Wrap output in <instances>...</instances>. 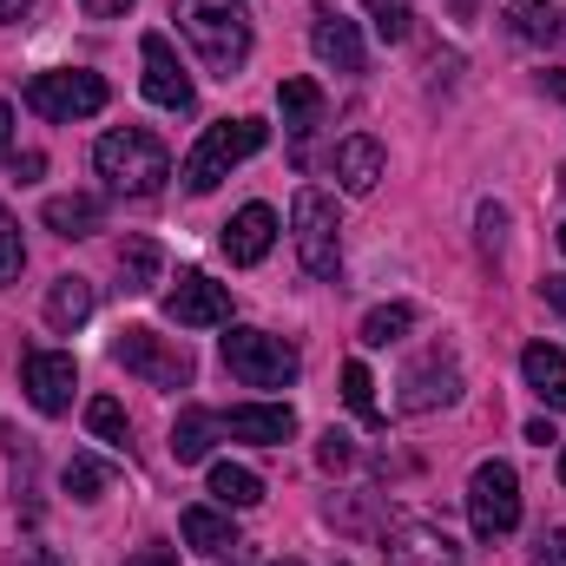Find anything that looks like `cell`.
Wrapping results in <instances>:
<instances>
[{"label": "cell", "mask_w": 566, "mask_h": 566, "mask_svg": "<svg viewBox=\"0 0 566 566\" xmlns=\"http://www.w3.org/2000/svg\"><path fill=\"white\" fill-rule=\"evenodd\" d=\"M171 20L218 80L244 73V60H251V7L244 0H178Z\"/></svg>", "instance_id": "obj_1"}, {"label": "cell", "mask_w": 566, "mask_h": 566, "mask_svg": "<svg viewBox=\"0 0 566 566\" xmlns=\"http://www.w3.org/2000/svg\"><path fill=\"white\" fill-rule=\"evenodd\" d=\"M271 145V126L264 119H218V126H205L198 145L185 151V165H178V178H185V191H218L224 178H231V165H244L251 151H264Z\"/></svg>", "instance_id": "obj_2"}, {"label": "cell", "mask_w": 566, "mask_h": 566, "mask_svg": "<svg viewBox=\"0 0 566 566\" xmlns=\"http://www.w3.org/2000/svg\"><path fill=\"white\" fill-rule=\"evenodd\" d=\"M93 165H99V178H106L113 191H126V198H151V191L171 178V151L158 145V133H145V126L106 133V139L93 145Z\"/></svg>", "instance_id": "obj_3"}, {"label": "cell", "mask_w": 566, "mask_h": 566, "mask_svg": "<svg viewBox=\"0 0 566 566\" xmlns=\"http://www.w3.org/2000/svg\"><path fill=\"white\" fill-rule=\"evenodd\" d=\"M106 99H113V86L99 73H86V66H60V73H33L27 80V106L40 119H53V126L93 119V113H106Z\"/></svg>", "instance_id": "obj_4"}, {"label": "cell", "mask_w": 566, "mask_h": 566, "mask_svg": "<svg viewBox=\"0 0 566 566\" xmlns=\"http://www.w3.org/2000/svg\"><path fill=\"white\" fill-rule=\"evenodd\" d=\"M113 363H119L126 376L151 382V389H185V382H191V349H185L178 336L145 329V323H133V329L113 336Z\"/></svg>", "instance_id": "obj_5"}, {"label": "cell", "mask_w": 566, "mask_h": 566, "mask_svg": "<svg viewBox=\"0 0 566 566\" xmlns=\"http://www.w3.org/2000/svg\"><path fill=\"white\" fill-rule=\"evenodd\" d=\"M224 369L244 382V389H290L296 382V369H303V356L271 336V329H231L224 336Z\"/></svg>", "instance_id": "obj_6"}, {"label": "cell", "mask_w": 566, "mask_h": 566, "mask_svg": "<svg viewBox=\"0 0 566 566\" xmlns=\"http://www.w3.org/2000/svg\"><path fill=\"white\" fill-rule=\"evenodd\" d=\"M290 224H296V258H303V271H310V277H336V271H343V224H336V205H329L316 185H303V191L290 198Z\"/></svg>", "instance_id": "obj_7"}, {"label": "cell", "mask_w": 566, "mask_h": 566, "mask_svg": "<svg viewBox=\"0 0 566 566\" xmlns=\"http://www.w3.org/2000/svg\"><path fill=\"white\" fill-rule=\"evenodd\" d=\"M468 521L481 541H501L521 527V474L507 461H481L474 481H468Z\"/></svg>", "instance_id": "obj_8"}, {"label": "cell", "mask_w": 566, "mask_h": 566, "mask_svg": "<svg viewBox=\"0 0 566 566\" xmlns=\"http://www.w3.org/2000/svg\"><path fill=\"white\" fill-rule=\"evenodd\" d=\"M20 389H27V402L40 416H66L73 409V389H80V369L60 349H27L20 356Z\"/></svg>", "instance_id": "obj_9"}, {"label": "cell", "mask_w": 566, "mask_h": 566, "mask_svg": "<svg viewBox=\"0 0 566 566\" xmlns=\"http://www.w3.org/2000/svg\"><path fill=\"white\" fill-rule=\"evenodd\" d=\"M461 396V363H454V349H428L422 363H409V376H402V416H428V409H448Z\"/></svg>", "instance_id": "obj_10"}, {"label": "cell", "mask_w": 566, "mask_h": 566, "mask_svg": "<svg viewBox=\"0 0 566 566\" xmlns=\"http://www.w3.org/2000/svg\"><path fill=\"white\" fill-rule=\"evenodd\" d=\"M139 60H145V99H151V106H165V113H191L198 86H191V73L178 66L171 40H165V33H145V40H139Z\"/></svg>", "instance_id": "obj_11"}, {"label": "cell", "mask_w": 566, "mask_h": 566, "mask_svg": "<svg viewBox=\"0 0 566 566\" xmlns=\"http://www.w3.org/2000/svg\"><path fill=\"white\" fill-rule=\"evenodd\" d=\"M165 316L178 329H211V323H231V290L211 283L205 271H185V277L165 290Z\"/></svg>", "instance_id": "obj_12"}, {"label": "cell", "mask_w": 566, "mask_h": 566, "mask_svg": "<svg viewBox=\"0 0 566 566\" xmlns=\"http://www.w3.org/2000/svg\"><path fill=\"white\" fill-rule=\"evenodd\" d=\"M382 560L389 566H461V547L441 527H428V521H396L382 534Z\"/></svg>", "instance_id": "obj_13"}, {"label": "cell", "mask_w": 566, "mask_h": 566, "mask_svg": "<svg viewBox=\"0 0 566 566\" xmlns=\"http://www.w3.org/2000/svg\"><path fill=\"white\" fill-rule=\"evenodd\" d=\"M310 46H316V60H323V66H336V73H363V66H369L356 20H343V13H329V7H316V13H310Z\"/></svg>", "instance_id": "obj_14"}, {"label": "cell", "mask_w": 566, "mask_h": 566, "mask_svg": "<svg viewBox=\"0 0 566 566\" xmlns=\"http://www.w3.org/2000/svg\"><path fill=\"white\" fill-rule=\"evenodd\" d=\"M231 441H258V448H283L290 434H296V409L290 402H244V409H231V416H218Z\"/></svg>", "instance_id": "obj_15"}, {"label": "cell", "mask_w": 566, "mask_h": 566, "mask_svg": "<svg viewBox=\"0 0 566 566\" xmlns=\"http://www.w3.org/2000/svg\"><path fill=\"white\" fill-rule=\"evenodd\" d=\"M277 244V211L271 205H244L231 224H224V258L231 264H264Z\"/></svg>", "instance_id": "obj_16"}, {"label": "cell", "mask_w": 566, "mask_h": 566, "mask_svg": "<svg viewBox=\"0 0 566 566\" xmlns=\"http://www.w3.org/2000/svg\"><path fill=\"white\" fill-rule=\"evenodd\" d=\"M329 165H336V185H343L349 198H369V191L382 185V165H389V158H382V145L369 139V133H356V139L336 145Z\"/></svg>", "instance_id": "obj_17"}, {"label": "cell", "mask_w": 566, "mask_h": 566, "mask_svg": "<svg viewBox=\"0 0 566 566\" xmlns=\"http://www.w3.org/2000/svg\"><path fill=\"white\" fill-rule=\"evenodd\" d=\"M40 224L53 238H93V231H106V205L93 191H66V198H46L40 205Z\"/></svg>", "instance_id": "obj_18"}, {"label": "cell", "mask_w": 566, "mask_h": 566, "mask_svg": "<svg viewBox=\"0 0 566 566\" xmlns=\"http://www.w3.org/2000/svg\"><path fill=\"white\" fill-rule=\"evenodd\" d=\"M521 376H527V389H534L547 409H566V349H554V343H527Z\"/></svg>", "instance_id": "obj_19"}, {"label": "cell", "mask_w": 566, "mask_h": 566, "mask_svg": "<svg viewBox=\"0 0 566 566\" xmlns=\"http://www.w3.org/2000/svg\"><path fill=\"white\" fill-rule=\"evenodd\" d=\"M224 434V422L211 416V409H178V422H171V461L178 468H191V461H211V441Z\"/></svg>", "instance_id": "obj_20"}, {"label": "cell", "mask_w": 566, "mask_h": 566, "mask_svg": "<svg viewBox=\"0 0 566 566\" xmlns=\"http://www.w3.org/2000/svg\"><path fill=\"white\" fill-rule=\"evenodd\" d=\"M501 7H507V20H514L521 40H534V46H566V13L560 7H547V0H501Z\"/></svg>", "instance_id": "obj_21"}, {"label": "cell", "mask_w": 566, "mask_h": 566, "mask_svg": "<svg viewBox=\"0 0 566 566\" xmlns=\"http://www.w3.org/2000/svg\"><path fill=\"white\" fill-rule=\"evenodd\" d=\"M185 547L191 554H211V560H224L231 547H238V534H231V514H218V507H185Z\"/></svg>", "instance_id": "obj_22"}, {"label": "cell", "mask_w": 566, "mask_h": 566, "mask_svg": "<svg viewBox=\"0 0 566 566\" xmlns=\"http://www.w3.org/2000/svg\"><path fill=\"white\" fill-rule=\"evenodd\" d=\"M86 316H93V283L86 277H53V290H46V323H53L60 336H73Z\"/></svg>", "instance_id": "obj_23"}, {"label": "cell", "mask_w": 566, "mask_h": 566, "mask_svg": "<svg viewBox=\"0 0 566 566\" xmlns=\"http://www.w3.org/2000/svg\"><path fill=\"white\" fill-rule=\"evenodd\" d=\"M211 494H218L224 514H231V507H258V501H264V474L244 468V461H211Z\"/></svg>", "instance_id": "obj_24"}, {"label": "cell", "mask_w": 566, "mask_h": 566, "mask_svg": "<svg viewBox=\"0 0 566 566\" xmlns=\"http://www.w3.org/2000/svg\"><path fill=\"white\" fill-rule=\"evenodd\" d=\"M277 113L290 133H310L316 119H323V86L316 80H283L277 86Z\"/></svg>", "instance_id": "obj_25"}, {"label": "cell", "mask_w": 566, "mask_h": 566, "mask_svg": "<svg viewBox=\"0 0 566 566\" xmlns=\"http://www.w3.org/2000/svg\"><path fill=\"white\" fill-rule=\"evenodd\" d=\"M409 329H416V310H409V303H376V310L363 316V343H369V349H389V343H402Z\"/></svg>", "instance_id": "obj_26"}, {"label": "cell", "mask_w": 566, "mask_h": 566, "mask_svg": "<svg viewBox=\"0 0 566 566\" xmlns=\"http://www.w3.org/2000/svg\"><path fill=\"white\" fill-rule=\"evenodd\" d=\"M158 264H165V258H158L151 238H126V244H119V277H126L133 296H145V290L158 283Z\"/></svg>", "instance_id": "obj_27"}, {"label": "cell", "mask_w": 566, "mask_h": 566, "mask_svg": "<svg viewBox=\"0 0 566 566\" xmlns=\"http://www.w3.org/2000/svg\"><path fill=\"white\" fill-rule=\"evenodd\" d=\"M60 488H66L73 501H99V494L113 488V468H106V461H93V454H73V461L60 468Z\"/></svg>", "instance_id": "obj_28"}, {"label": "cell", "mask_w": 566, "mask_h": 566, "mask_svg": "<svg viewBox=\"0 0 566 566\" xmlns=\"http://www.w3.org/2000/svg\"><path fill=\"white\" fill-rule=\"evenodd\" d=\"M363 13H369V27H376L389 46H402V40L416 33V0H363Z\"/></svg>", "instance_id": "obj_29"}, {"label": "cell", "mask_w": 566, "mask_h": 566, "mask_svg": "<svg viewBox=\"0 0 566 566\" xmlns=\"http://www.w3.org/2000/svg\"><path fill=\"white\" fill-rule=\"evenodd\" d=\"M343 402H349L369 428L382 422V409H376V376H369L363 363H343Z\"/></svg>", "instance_id": "obj_30"}, {"label": "cell", "mask_w": 566, "mask_h": 566, "mask_svg": "<svg viewBox=\"0 0 566 566\" xmlns=\"http://www.w3.org/2000/svg\"><path fill=\"white\" fill-rule=\"evenodd\" d=\"M86 428H93L99 441H126V434H133V422H126V409H119L113 396H93V402H86Z\"/></svg>", "instance_id": "obj_31"}, {"label": "cell", "mask_w": 566, "mask_h": 566, "mask_svg": "<svg viewBox=\"0 0 566 566\" xmlns=\"http://www.w3.org/2000/svg\"><path fill=\"white\" fill-rule=\"evenodd\" d=\"M20 264H27V244H20V224H13V211L0 205V283L20 277Z\"/></svg>", "instance_id": "obj_32"}, {"label": "cell", "mask_w": 566, "mask_h": 566, "mask_svg": "<svg viewBox=\"0 0 566 566\" xmlns=\"http://www.w3.org/2000/svg\"><path fill=\"white\" fill-rule=\"evenodd\" d=\"M316 461H323L329 474H336V468H349V461H356V448H349V434H343V428H329V434L316 441Z\"/></svg>", "instance_id": "obj_33"}, {"label": "cell", "mask_w": 566, "mask_h": 566, "mask_svg": "<svg viewBox=\"0 0 566 566\" xmlns=\"http://www.w3.org/2000/svg\"><path fill=\"white\" fill-rule=\"evenodd\" d=\"M534 566H566V527L541 534V547H534Z\"/></svg>", "instance_id": "obj_34"}, {"label": "cell", "mask_w": 566, "mask_h": 566, "mask_svg": "<svg viewBox=\"0 0 566 566\" xmlns=\"http://www.w3.org/2000/svg\"><path fill=\"white\" fill-rule=\"evenodd\" d=\"M501 231H507V211L501 205H481V244L488 251H501Z\"/></svg>", "instance_id": "obj_35"}, {"label": "cell", "mask_w": 566, "mask_h": 566, "mask_svg": "<svg viewBox=\"0 0 566 566\" xmlns=\"http://www.w3.org/2000/svg\"><path fill=\"white\" fill-rule=\"evenodd\" d=\"M80 7H86V20H119L133 0H80Z\"/></svg>", "instance_id": "obj_36"}, {"label": "cell", "mask_w": 566, "mask_h": 566, "mask_svg": "<svg viewBox=\"0 0 566 566\" xmlns=\"http://www.w3.org/2000/svg\"><path fill=\"white\" fill-rule=\"evenodd\" d=\"M126 566H178V554H171V547H139Z\"/></svg>", "instance_id": "obj_37"}, {"label": "cell", "mask_w": 566, "mask_h": 566, "mask_svg": "<svg viewBox=\"0 0 566 566\" xmlns=\"http://www.w3.org/2000/svg\"><path fill=\"white\" fill-rule=\"evenodd\" d=\"M20 566H73V560H60L53 547H27V554H20Z\"/></svg>", "instance_id": "obj_38"}, {"label": "cell", "mask_w": 566, "mask_h": 566, "mask_svg": "<svg viewBox=\"0 0 566 566\" xmlns=\"http://www.w3.org/2000/svg\"><path fill=\"white\" fill-rule=\"evenodd\" d=\"M40 165H46L40 151H20V158H13V171H20V178H40Z\"/></svg>", "instance_id": "obj_39"}, {"label": "cell", "mask_w": 566, "mask_h": 566, "mask_svg": "<svg viewBox=\"0 0 566 566\" xmlns=\"http://www.w3.org/2000/svg\"><path fill=\"white\" fill-rule=\"evenodd\" d=\"M541 86H547V93H554V99L566 106V66H554V73H541Z\"/></svg>", "instance_id": "obj_40"}, {"label": "cell", "mask_w": 566, "mask_h": 566, "mask_svg": "<svg viewBox=\"0 0 566 566\" xmlns=\"http://www.w3.org/2000/svg\"><path fill=\"white\" fill-rule=\"evenodd\" d=\"M541 296H547L554 310H566V277H547V283H541Z\"/></svg>", "instance_id": "obj_41"}, {"label": "cell", "mask_w": 566, "mask_h": 566, "mask_svg": "<svg viewBox=\"0 0 566 566\" xmlns=\"http://www.w3.org/2000/svg\"><path fill=\"white\" fill-rule=\"evenodd\" d=\"M0 151H13V106L0 99Z\"/></svg>", "instance_id": "obj_42"}, {"label": "cell", "mask_w": 566, "mask_h": 566, "mask_svg": "<svg viewBox=\"0 0 566 566\" xmlns=\"http://www.w3.org/2000/svg\"><path fill=\"white\" fill-rule=\"evenodd\" d=\"M27 7H33V0H0V27H13V20H20Z\"/></svg>", "instance_id": "obj_43"}, {"label": "cell", "mask_w": 566, "mask_h": 566, "mask_svg": "<svg viewBox=\"0 0 566 566\" xmlns=\"http://www.w3.org/2000/svg\"><path fill=\"white\" fill-rule=\"evenodd\" d=\"M448 13H454L461 27H474V0H448Z\"/></svg>", "instance_id": "obj_44"}, {"label": "cell", "mask_w": 566, "mask_h": 566, "mask_svg": "<svg viewBox=\"0 0 566 566\" xmlns=\"http://www.w3.org/2000/svg\"><path fill=\"white\" fill-rule=\"evenodd\" d=\"M224 566H251V554H244V541H238V547L224 554Z\"/></svg>", "instance_id": "obj_45"}, {"label": "cell", "mask_w": 566, "mask_h": 566, "mask_svg": "<svg viewBox=\"0 0 566 566\" xmlns=\"http://www.w3.org/2000/svg\"><path fill=\"white\" fill-rule=\"evenodd\" d=\"M271 566H303V560H271Z\"/></svg>", "instance_id": "obj_46"}, {"label": "cell", "mask_w": 566, "mask_h": 566, "mask_svg": "<svg viewBox=\"0 0 566 566\" xmlns=\"http://www.w3.org/2000/svg\"><path fill=\"white\" fill-rule=\"evenodd\" d=\"M560 251H566V224H560Z\"/></svg>", "instance_id": "obj_47"}, {"label": "cell", "mask_w": 566, "mask_h": 566, "mask_svg": "<svg viewBox=\"0 0 566 566\" xmlns=\"http://www.w3.org/2000/svg\"><path fill=\"white\" fill-rule=\"evenodd\" d=\"M560 481H566V454H560Z\"/></svg>", "instance_id": "obj_48"}]
</instances>
